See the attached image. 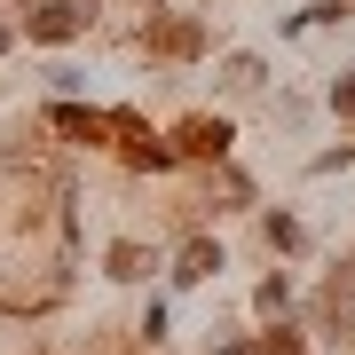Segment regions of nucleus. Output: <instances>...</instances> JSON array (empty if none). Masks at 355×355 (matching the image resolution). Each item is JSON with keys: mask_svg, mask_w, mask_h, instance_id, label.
Here are the masks:
<instances>
[{"mask_svg": "<svg viewBox=\"0 0 355 355\" xmlns=\"http://www.w3.org/2000/svg\"><path fill=\"white\" fill-rule=\"evenodd\" d=\"M331 111H355V71H340V79H331Z\"/></svg>", "mask_w": 355, "mask_h": 355, "instance_id": "f8f14e48", "label": "nucleus"}, {"mask_svg": "<svg viewBox=\"0 0 355 355\" xmlns=\"http://www.w3.org/2000/svg\"><path fill=\"white\" fill-rule=\"evenodd\" d=\"M340 16H347V0H316V8L284 16V32H308V24H340Z\"/></svg>", "mask_w": 355, "mask_h": 355, "instance_id": "0eeeda50", "label": "nucleus"}, {"mask_svg": "<svg viewBox=\"0 0 355 355\" xmlns=\"http://www.w3.org/2000/svg\"><path fill=\"white\" fill-rule=\"evenodd\" d=\"M261 229H268V245H277V253H300V245H308V237H300V221H292V214H268Z\"/></svg>", "mask_w": 355, "mask_h": 355, "instance_id": "1a4fd4ad", "label": "nucleus"}, {"mask_svg": "<svg viewBox=\"0 0 355 355\" xmlns=\"http://www.w3.org/2000/svg\"><path fill=\"white\" fill-rule=\"evenodd\" d=\"M284 308H292V284L268 277V284H261V316H284Z\"/></svg>", "mask_w": 355, "mask_h": 355, "instance_id": "9b49d317", "label": "nucleus"}, {"mask_svg": "<svg viewBox=\"0 0 355 355\" xmlns=\"http://www.w3.org/2000/svg\"><path fill=\"white\" fill-rule=\"evenodd\" d=\"M253 355H308V340H300V331H261V340H253Z\"/></svg>", "mask_w": 355, "mask_h": 355, "instance_id": "9d476101", "label": "nucleus"}, {"mask_svg": "<svg viewBox=\"0 0 355 355\" xmlns=\"http://www.w3.org/2000/svg\"><path fill=\"white\" fill-rule=\"evenodd\" d=\"M261 79H268V71H261V55H229V64H221V87H229V95H253Z\"/></svg>", "mask_w": 355, "mask_h": 355, "instance_id": "39448f33", "label": "nucleus"}, {"mask_svg": "<svg viewBox=\"0 0 355 355\" xmlns=\"http://www.w3.org/2000/svg\"><path fill=\"white\" fill-rule=\"evenodd\" d=\"M0 48H8V24H0Z\"/></svg>", "mask_w": 355, "mask_h": 355, "instance_id": "4468645a", "label": "nucleus"}, {"mask_svg": "<svg viewBox=\"0 0 355 355\" xmlns=\"http://www.w3.org/2000/svg\"><path fill=\"white\" fill-rule=\"evenodd\" d=\"M221 355H253V340H229V347H221Z\"/></svg>", "mask_w": 355, "mask_h": 355, "instance_id": "ddd939ff", "label": "nucleus"}, {"mask_svg": "<svg viewBox=\"0 0 355 355\" xmlns=\"http://www.w3.org/2000/svg\"><path fill=\"white\" fill-rule=\"evenodd\" d=\"M87 32V8L79 0H48V8H32V24H24V40H40V48H64V40H79Z\"/></svg>", "mask_w": 355, "mask_h": 355, "instance_id": "f257e3e1", "label": "nucleus"}, {"mask_svg": "<svg viewBox=\"0 0 355 355\" xmlns=\"http://www.w3.org/2000/svg\"><path fill=\"white\" fill-rule=\"evenodd\" d=\"M103 261H111V277H150V253L142 245H111Z\"/></svg>", "mask_w": 355, "mask_h": 355, "instance_id": "6e6552de", "label": "nucleus"}, {"mask_svg": "<svg viewBox=\"0 0 355 355\" xmlns=\"http://www.w3.org/2000/svg\"><path fill=\"white\" fill-rule=\"evenodd\" d=\"M174 277H182V284H205V277H221V245H214V237H198L190 253H182V268H174Z\"/></svg>", "mask_w": 355, "mask_h": 355, "instance_id": "20e7f679", "label": "nucleus"}, {"mask_svg": "<svg viewBox=\"0 0 355 355\" xmlns=\"http://www.w3.org/2000/svg\"><path fill=\"white\" fill-rule=\"evenodd\" d=\"M182 158H229V119H190V127L174 135Z\"/></svg>", "mask_w": 355, "mask_h": 355, "instance_id": "f03ea898", "label": "nucleus"}, {"mask_svg": "<svg viewBox=\"0 0 355 355\" xmlns=\"http://www.w3.org/2000/svg\"><path fill=\"white\" fill-rule=\"evenodd\" d=\"M150 48H158V55H198V48H205V32H198V24H166Z\"/></svg>", "mask_w": 355, "mask_h": 355, "instance_id": "423d86ee", "label": "nucleus"}, {"mask_svg": "<svg viewBox=\"0 0 355 355\" xmlns=\"http://www.w3.org/2000/svg\"><path fill=\"white\" fill-rule=\"evenodd\" d=\"M55 127H64V135L103 142V135H111V111H79V103H55Z\"/></svg>", "mask_w": 355, "mask_h": 355, "instance_id": "7ed1b4c3", "label": "nucleus"}]
</instances>
